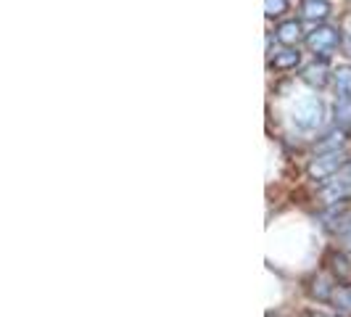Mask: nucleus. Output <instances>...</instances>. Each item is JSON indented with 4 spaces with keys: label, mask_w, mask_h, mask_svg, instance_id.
Here are the masks:
<instances>
[{
    "label": "nucleus",
    "mask_w": 351,
    "mask_h": 317,
    "mask_svg": "<svg viewBox=\"0 0 351 317\" xmlns=\"http://www.w3.org/2000/svg\"><path fill=\"white\" fill-rule=\"evenodd\" d=\"M330 304L341 317H351V285H333Z\"/></svg>",
    "instance_id": "39448f33"
},
{
    "label": "nucleus",
    "mask_w": 351,
    "mask_h": 317,
    "mask_svg": "<svg viewBox=\"0 0 351 317\" xmlns=\"http://www.w3.org/2000/svg\"><path fill=\"white\" fill-rule=\"evenodd\" d=\"M264 8H267V16H280L285 14L288 3L285 0H264Z\"/></svg>",
    "instance_id": "ddd939ff"
},
{
    "label": "nucleus",
    "mask_w": 351,
    "mask_h": 317,
    "mask_svg": "<svg viewBox=\"0 0 351 317\" xmlns=\"http://www.w3.org/2000/svg\"><path fill=\"white\" fill-rule=\"evenodd\" d=\"M335 222H338V225L333 228V233H335V238H338V244L351 251V211H343Z\"/></svg>",
    "instance_id": "1a4fd4ad"
},
{
    "label": "nucleus",
    "mask_w": 351,
    "mask_h": 317,
    "mask_svg": "<svg viewBox=\"0 0 351 317\" xmlns=\"http://www.w3.org/2000/svg\"><path fill=\"white\" fill-rule=\"evenodd\" d=\"M301 16L306 21H325L330 16V3H325V0H304Z\"/></svg>",
    "instance_id": "423d86ee"
},
{
    "label": "nucleus",
    "mask_w": 351,
    "mask_h": 317,
    "mask_svg": "<svg viewBox=\"0 0 351 317\" xmlns=\"http://www.w3.org/2000/svg\"><path fill=\"white\" fill-rule=\"evenodd\" d=\"M325 198H328V201L351 198V164L343 167L338 175L330 177V183H328V188H325Z\"/></svg>",
    "instance_id": "7ed1b4c3"
},
{
    "label": "nucleus",
    "mask_w": 351,
    "mask_h": 317,
    "mask_svg": "<svg viewBox=\"0 0 351 317\" xmlns=\"http://www.w3.org/2000/svg\"><path fill=\"white\" fill-rule=\"evenodd\" d=\"M301 61V53L296 51V48H285V51H278L275 53V58H272V69L278 71H285V69H293L296 64Z\"/></svg>",
    "instance_id": "0eeeda50"
},
{
    "label": "nucleus",
    "mask_w": 351,
    "mask_h": 317,
    "mask_svg": "<svg viewBox=\"0 0 351 317\" xmlns=\"http://www.w3.org/2000/svg\"><path fill=\"white\" fill-rule=\"evenodd\" d=\"M319 117H322V104L317 101V98H306L299 108V117H296V122L301 127H315L319 124Z\"/></svg>",
    "instance_id": "20e7f679"
},
{
    "label": "nucleus",
    "mask_w": 351,
    "mask_h": 317,
    "mask_svg": "<svg viewBox=\"0 0 351 317\" xmlns=\"http://www.w3.org/2000/svg\"><path fill=\"white\" fill-rule=\"evenodd\" d=\"M306 43H309V48H312L317 56L328 58V56L338 48V32L330 30V27H317L315 32L306 37Z\"/></svg>",
    "instance_id": "f03ea898"
},
{
    "label": "nucleus",
    "mask_w": 351,
    "mask_h": 317,
    "mask_svg": "<svg viewBox=\"0 0 351 317\" xmlns=\"http://www.w3.org/2000/svg\"><path fill=\"white\" fill-rule=\"evenodd\" d=\"M341 164H343V156H341L338 148H335V151H328V154H322V156H315V161L309 164V172H312V177H317V180H330L333 175H338Z\"/></svg>",
    "instance_id": "f257e3e1"
},
{
    "label": "nucleus",
    "mask_w": 351,
    "mask_h": 317,
    "mask_svg": "<svg viewBox=\"0 0 351 317\" xmlns=\"http://www.w3.org/2000/svg\"><path fill=\"white\" fill-rule=\"evenodd\" d=\"M333 77H335V88H338V93H341L346 101H351V67H338Z\"/></svg>",
    "instance_id": "9b49d317"
},
{
    "label": "nucleus",
    "mask_w": 351,
    "mask_h": 317,
    "mask_svg": "<svg viewBox=\"0 0 351 317\" xmlns=\"http://www.w3.org/2000/svg\"><path fill=\"white\" fill-rule=\"evenodd\" d=\"M301 77H304V82H309L312 88H325V82H328V67H325V64H309Z\"/></svg>",
    "instance_id": "6e6552de"
},
{
    "label": "nucleus",
    "mask_w": 351,
    "mask_h": 317,
    "mask_svg": "<svg viewBox=\"0 0 351 317\" xmlns=\"http://www.w3.org/2000/svg\"><path fill=\"white\" fill-rule=\"evenodd\" d=\"M328 262H333L330 264V270H333L335 275H349L351 272V267H346L349 262H346L341 254H330V257H328Z\"/></svg>",
    "instance_id": "f8f14e48"
},
{
    "label": "nucleus",
    "mask_w": 351,
    "mask_h": 317,
    "mask_svg": "<svg viewBox=\"0 0 351 317\" xmlns=\"http://www.w3.org/2000/svg\"><path fill=\"white\" fill-rule=\"evenodd\" d=\"M299 37H301L299 21H282L280 27H278V40L285 43V45H293Z\"/></svg>",
    "instance_id": "9d476101"
},
{
    "label": "nucleus",
    "mask_w": 351,
    "mask_h": 317,
    "mask_svg": "<svg viewBox=\"0 0 351 317\" xmlns=\"http://www.w3.org/2000/svg\"><path fill=\"white\" fill-rule=\"evenodd\" d=\"M335 119H341V122H351V101H343V104L335 106Z\"/></svg>",
    "instance_id": "4468645a"
}]
</instances>
